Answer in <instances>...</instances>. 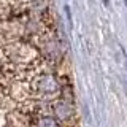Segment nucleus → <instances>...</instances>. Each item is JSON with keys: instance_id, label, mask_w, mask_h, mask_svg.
<instances>
[{"instance_id": "4", "label": "nucleus", "mask_w": 127, "mask_h": 127, "mask_svg": "<svg viewBox=\"0 0 127 127\" xmlns=\"http://www.w3.org/2000/svg\"><path fill=\"white\" fill-rule=\"evenodd\" d=\"M64 10H65L67 19H68V26H70V29H71V27H73V19H71V11H70V6H68V5H65V6H64Z\"/></svg>"}, {"instance_id": "5", "label": "nucleus", "mask_w": 127, "mask_h": 127, "mask_svg": "<svg viewBox=\"0 0 127 127\" xmlns=\"http://www.w3.org/2000/svg\"><path fill=\"white\" fill-rule=\"evenodd\" d=\"M8 16H10V10H8L6 6L0 5V21H2V19H6Z\"/></svg>"}, {"instance_id": "3", "label": "nucleus", "mask_w": 127, "mask_h": 127, "mask_svg": "<svg viewBox=\"0 0 127 127\" xmlns=\"http://www.w3.org/2000/svg\"><path fill=\"white\" fill-rule=\"evenodd\" d=\"M33 127H61L59 126V121L51 114H40V116H35L33 119Z\"/></svg>"}, {"instance_id": "8", "label": "nucleus", "mask_w": 127, "mask_h": 127, "mask_svg": "<svg viewBox=\"0 0 127 127\" xmlns=\"http://www.w3.org/2000/svg\"><path fill=\"white\" fill-rule=\"evenodd\" d=\"M126 59H127V57H126Z\"/></svg>"}, {"instance_id": "1", "label": "nucleus", "mask_w": 127, "mask_h": 127, "mask_svg": "<svg viewBox=\"0 0 127 127\" xmlns=\"http://www.w3.org/2000/svg\"><path fill=\"white\" fill-rule=\"evenodd\" d=\"M29 89H32L33 92H37L40 95H54L61 91V84L53 75L43 73V75H38L37 78H33Z\"/></svg>"}, {"instance_id": "7", "label": "nucleus", "mask_w": 127, "mask_h": 127, "mask_svg": "<svg viewBox=\"0 0 127 127\" xmlns=\"http://www.w3.org/2000/svg\"><path fill=\"white\" fill-rule=\"evenodd\" d=\"M124 3H126V5H127V0H124Z\"/></svg>"}, {"instance_id": "6", "label": "nucleus", "mask_w": 127, "mask_h": 127, "mask_svg": "<svg viewBox=\"0 0 127 127\" xmlns=\"http://www.w3.org/2000/svg\"><path fill=\"white\" fill-rule=\"evenodd\" d=\"M102 2H103V5H105V6H110V0H102Z\"/></svg>"}, {"instance_id": "2", "label": "nucleus", "mask_w": 127, "mask_h": 127, "mask_svg": "<svg viewBox=\"0 0 127 127\" xmlns=\"http://www.w3.org/2000/svg\"><path fill=\"white\" fill-rule=\"evenodd\" d=\"M51 113L59 121H68L75 116V108L68 100H56L51 103Z\"/></svg>"}]
</instances>
